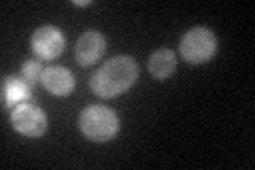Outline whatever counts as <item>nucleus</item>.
I'll return each instance as SVG.
<instances>
[{"instance_id":"f257e3e1","label":"nucleus","mask_w":255,"mask_h":170,"mask_svg":"<svg viewBox=\"0 0 255 170\" xmlns=\"http://www.w3.org/2000/svg\"><path fill=\"white\" fill-rule=\"evenodd\" d=\"M138 79V66L130 55H115L94 72L90 87L98 98H115L128 92Z\"/></svg>"},{"instance_id":"f03ea898","label":"nucleus","mask_w":255,"mask_h":170,"mask_svg":"<svg viewBox=\"0 0 255 170\" xmlns=\"http://www.w3.org/2000/svg\"><path fill=\"white\" fill-rule=\"evenodd\" d=\"M79 130L85 139L94 143H107L113 141L119 132V119L117 113L102 104H94L81 111L79 115Z\"/></svg>"},{"instance_id":"7ed1b4c3","label":"nucleus","mask_w":255,"mask_h":170,"mask_svg":"<svg viewBox=\"0 0 255 170\" xmlns=\"http://www.w3.org/2000/svg\"><path fill=\"white\" fill-rule=\"evenodd\" d=\"M179 51L183 55V60L194 64V66L206 64L215 58V53H217V36L204 26L191 28L183 34Z\"/></svg>"},{"instance_id":"20e7f679","label":"nucleus","mask_w":255,"mask_h":170,"mask_svg":"<svg viewBox=\"0 0 255 170\" xmlns=\"http://www.w3.org/2000/svg\"><path fill=\"white\" fill-rule=\"evenodd\" d=\"M11 126L21 136L28 139H41L47 132V115L41 107L30 102H23L11 111Z\"/></svg>"},{"instance_id":"39448f33","label":"nucleus","mask_w":255,"mask_h":170,"mask_svg":"<svg viewBox=\"0 0 255 170\" xmlns=\"http://www.w3.org/2000/svg\"><path fill=\"white\" fill-rule=\"evenodd\" d=\"M30 45L41 60H55L66 47V38H64V32L55 26H41L34 30Z\"/></svg>"},{"instance_id":"423d86ee","label":"nucleus","mask_w":255,"mask_h":170,"mask_svg":"<svg viewBox=\"0 0 255 170\" xmlns=\"http://www.w3.org/2000/svg\"><path fill=\"white\" fill-rule=\"evenodd\" d=\"M107 49V40L98 30H87L79 36L75 45V60L81 66H92L94 62L102 58V53Z\"/></svg>"},{"instance_id":"0eeeda50","label":"nucleus","mask_w":255,"mask_h":170,"mask_svg":"<svg viewBox=\"0 0 255 170\" xmlns=\"http://www.w3.org/2000/svg\"><path fill=\"white\" fill-rule=\"evenodd\" d=\"M43 87L53 96H68L75 90V77L68 68L62 66H49L45 68L43 79H41Z\"/></svg>"},{"instance_id":"6e6552de","label":"nucleus","mask_w":255,"mask_h":170,"mask_svg":"<svg viewBox=\"0 0 255 170\" xmlns=\"http://www.w3.org/2000/svg\"><path fill=\"white\" fill-rule=\"evenodd\" d=\"M32 98V85L21 77L2 79V102L6 109H15Z\"/></svg>"},{"instance_id":"1a4fd4ad","label":"nucleus","mask_w":255,"mask_h":170,"mask_svg":"<svg viewBox=\"0 0 255 170\" xmlns=\"http://www.w3.org/2000/svg\"><path fill=\"white\" fill-rule=\"evenodd\" d=\"M147 66L155 79H168L174 72V68H177V55H174V51L164 47V49H157L151 53Z\"/></svg>"},{"instance_id":"9d476101","label":"nucleus","mask_w":255,"mask_h":170,"mask_svg":"<svg viewBox=\"0 0 255 170\" xmlns=\"http://www.w3.org/2000/svg\"><path fill=\"white\" fill-rule=\"evenodd\" d=\"M43 72H45L43 64H41V62H36V60H28V62H23V64H21V79H26L30 85L41 83Z\"/></svg>"},{"instance_id":"9b49d317","label":"nucleus","mask_w":255,"mask_h":170,"mask_svg":"<svg viewBox=\"0 0 255 170\" xmlns=\"http://www.w3.org/2000/svg\"><path fill=\"white\" fill-rule=\"evenodd\" d=\"M73 4H77V6H87V4H92V2H90V0H75Z\"/></svg>"}]
</instances>
